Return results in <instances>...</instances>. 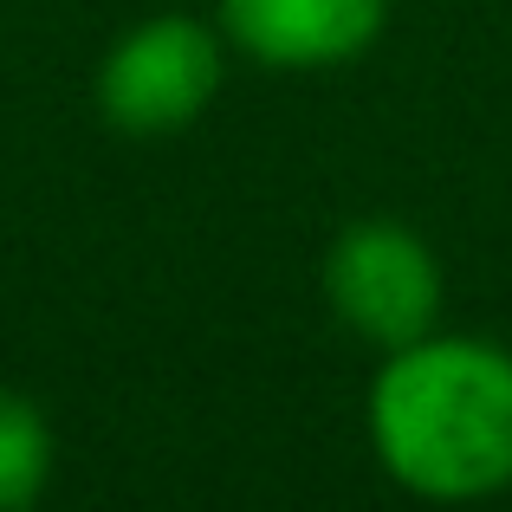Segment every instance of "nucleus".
Wrapping results in <instances>:
<instances>
[{
	"instance_id": "4",
	"label": "nucleus",
	"mask_w": 512,
	"mask_h": 512,
	"mask_svg": "<svg viewBox=\"0 0 512 512\" xmlns=\"http://www.w3.org/2000/svg\"><path fill=\"white\" fill-rule=\"evenodd\" d=\"M389 0H221V33L279 72L350 65L383 39Z\"/></svg>"
},
{
	"instance_id": "3",
	"label": "nucleus",
	"mask_w": 512,
	"mask_h": 512,
	"mask_svg": "<svg viewBox=\"0 0 512 512\" xmlns=\"http://www.w3.org/2000/svg\"><path fill=\"white\" fill-rule=\"evenodd\" d=\"M325 299L363 344L402 350L441 318V260L402 221H350L325 247Z\"/></svg>"
},
{
	"instance_id": "2",
	"label": "nucleus",
	"mask_w": 512,
	"mask_h": 512,
	"mask_svg": "<svg viewBox=\"0 0 512 512\" xmlns=\"http://www.w3.org/2000/svg\"><path fill=\"white\" fill-rule=\"evenodd\" d=\"M227 33L195 13H150L98 59L91 98L124 137H175L214 104L227 72Z\"/></svg>"
},
{
	"instance_id": "5",
	"label": "nucleus",
	"mask_w": 512,
	"mask_h": 512,
	"mask_svg": "<svg viewBox=\"0 0 512 512\" xmlns=\"http://www.w3.org/2000/svg\"><path fill=\"white\" fill-rule=\"evenodd\" d=\"M59 467V441L52 422L26 389L0 383V512H33L52 487Z\"/></svg>"
},
{
	"instance_id": "1",
	"label": "nucleus",
	"mask_w": 512,
	"mask_h": 512,
	"mask_svg": "<svg viewBox=\"0 0 512 512\" xmlns=\"http://www.w3.org/2000/svg\"><path fill=\"white\" fill-rule=\"evenodd\" d=\"M363 422L396 487L441 506L493 500L512 487V350L428 331L383 357Z\"/></svg>"
}]
</instances>
